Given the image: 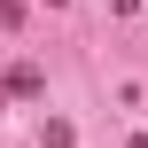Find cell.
<instances>
[{"label": "cell", "mask_w": 148, "mask_h": 148, "mask_svg": "<svg viewBox=\"0 0 148 148\" xmlns=\"http://www.w3.org/2000/svg\"><path fill=\"white\" fill-rule=\"evenodd\" d=\"M39 86H47V78H39V62H16V70H8V94H23V101H31Z\"/></svg>", "instance_id": "1"}, {"label": "cell", "mask_w": 148, "mask_h": 148, "mask_svg": "<svg viewBox=\"0 0 148 148\" xmlns=\"http://www.w3.org/2000/svg\"><path fill=\"white\" fill-rule=\"evenodd\" d=\"M39 140H47V148H78V140H70V125H62V117H47V125H39Z\"/></svg>", "instance_id": "2"}, {"label": "cell", "mask_w": 148, "mask_h": 148, "mask_svg": "<svg viewBox=\"0 0 148 148\" xmlns=\"http://www.w3.org/2000/svg\"><path fill=\"white\" fill-rule=\"evenodd\" d=\"M125 148H148V140H125Z\"/></svg>", "instance_id": "3"}, {"label": "cell", "mask_w": 148, "mask_h": 148, "mask_svg": "<svg viewBox=\"0 0 148 148\" xmlns=\"http://www.w3.org/2000/svg\"><path fill=\"white\" fill-rule=\"evenodd\" d=\"M47 8H62V0H47Z\"/></svg>", "instance_id": "4"}]
</instances>
